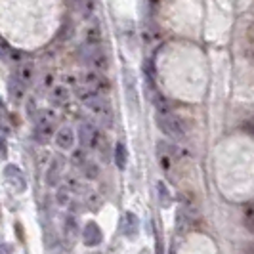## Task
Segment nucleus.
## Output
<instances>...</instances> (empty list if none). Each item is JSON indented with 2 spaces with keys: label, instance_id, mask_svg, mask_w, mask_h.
<instances>
[{
  "label": "nucleus",
  "instance_id": "1",
  "mask_svg": "<svg viewBox=\"0 0 254 254\" xmlns=\"http://www.w3.org/2000/svg\"><path fill=\"white\" fill-rule=\"evenodd\" d=\"M155 119H157V127L161 128L168 138H172V140L186 138V130L182 127V121L178 119V115L172 111L170 103L166 102L163 96L155 98Z\"/></svg>",
  "mask_w": 254,
  "mask_h": 254
},
{
  "label": "nucleus",
  "instance_id": "2",
  "mask_svg": "<svg viewBox=\"0 0 254 254\" xmlns=\"http://www.w3.org/2000/svg\"><path fill=\"white\" fill-rule=\"evenodd\" d=\"M56 121L58 117L50 109H40L35 115V136L40 143H48L50 138L56 134Z\"/></svg>",
  "mask_w": 254,
  "mask_h": 254
},
{
  "label": "nucleus",
  "instance_id": "3",
  "mask_svg": "<svg viewBox=\"0 0 254 254\" xmlns=\"http://www.w3.org/2000/svg\"><path fill=\"white\" fill-rule=\"evenodd\" d=\"M84 107L102 125H105V127H111L113 125V119H115L113 109H111V103L105 100V96H94V98H90L88 102H84Z\"/></svg>",
  "mask_w": 254,
  "mask_h": 254
},
{
  "label": "nucleus",
  "instance_id": "4",
  "mask_svg": "<svg viewBox=\"0 0 254 254\" xmlns=\"http://www.w3.org/2000/svg\"><path fill=\"white\" fill-rule=\"evenodd\" d=\"M78 140H80L84 149H100L103 145L102 132L98 130V127L94 123H90V121L80 123V127H78Z\"/></svg>",
  "mask_w": 254,
  "mask_h": 254
},
{
  "label": "nucleus",
  "instance_id": "5",
  "mask_svg": "<svg viewBox=\"0 0 254 254\" xmlns=\"http://www.w3.org/2000/svg\"><path fill=\"white\" fill-rule=\"evenodd\" d=\"M80 84L92 90L98 96H105L109 92V80L100 71H86L84 75L80 76Z\"/></svg>",
  "mask_w": 254,
  "mask_h": 254
},
{
  "label": "nucleus",
  "instance_id": "6",
  "mask_svg": "<svg viewBox=\"0 0 254 254\" xmlns=\"http://www.w3.org/2000/svg\"><path fill=\"white\" fill-rule=\"evenodd\" d=\"M4 180L8 182V186L17 193H23L27 190V180L25 174L21 172V168L15 165L4 166Z\"/></svg>",
  "mask_w": 254,
  "mask_h": 254
},
{
  "label": "nucleus",
  "instance_id": "7",
  "mask_svg": "<svg viewBox=\"0 0 254 254\" xmlns=\"http://www.w3.org/2000/svg\"><path fill=\"white\" fill-rule=\"evenodd\" d=\"M90 52L86 54V60H88L90 67H92V71H107L109 69V58H107V54L100 48V46H88Z\"/></svg>",
  "mask_w": 254,
  "mask_h": 254
},
{
  "label": "nucleus",
  "instance_id": "8",
  "mask_svg": "<svg viewBox=\"0 0 254 254\" xmlns=\"http://www.w3.org/2000/svg\"><path fill=\"white\" fill-rule=\"evenodd\" d=\"M54 140H56V145L62 149V151H71L75 147V130L71 127H62L56 134H54Z\"/></svg>",
  "mask_w": 254,
  "mask_h": 254
},
{
  "label": "nucleus",
  "instance_id": "9",
  "mask_svg": "<svg viewBox=\"0 0 254 254\" xmlns=\"http://www.w3.org/2000/svg\"><path fill=\"white\" fill-rule=\"evenodd\" d=\"M64 168H65V161L62 157H54L52 163L46 168V184L50 188H56L60 182H62V176H64Z\"/></svg>",
  "mask_w": 254,
  "mask_h": 254
},
{
  "label": "nucleus",
  "instance_id": "10",
  "mask_svg": "<svg viewBox=\"0 0 254 254\" xmlns=\"http://www.w3.org/2000/svg\"><path fill=\"white\" fill-rule=\"evenodd\" d=\"M33 78H35V65L31 64V62H25V64L17 65V69H15V73H13V80H15L17 84H21L23 88H29L31 82H33Z\"/></svg>",
  "mask_w": 254,
  "mask_h": 254
},
{
  "label": "nucleus",
  "instance_id": "11",
  "mask_svg": "<svg viewBox=\"0 0 254 254\" xmlns=\"http://www.w3.org/2000/svg\"><path fill=\"white\" fill-rule=\"evenodd\" d=\"M82 241L86 247H98L103 241V233L96 222H88L82 229Z\"/></svg>",
  "mask_w": 254,
  "mask_h": 254
},
{
  "label": "nucleus",
  "instance_id": "12",
  "mask_svg": "<svg viewBox=\"0 0 254 254\" xmlns=\"http://www.w3.org/2000/svg\"><path fill=\"white\" fill-rule=\"evenodd\" d=\"M48 100L54 105H65L71 100V90L65 84H52L48 88Z\"/></svg>",
  "mask_w": 254,
  "mask_h": 254
},
{
  "label": "nucleus",
  "instance_id": "13",
  "mask_svg": "<svg viewBox=\"0 0 254 254\" xmlns=\"http://www.w3.org/2000/svg\"><path fill=\"white\" fill-rule=\"evenodd\" d=\"M121 229L127 237H136L138 235V229H140V222L134 212H127L123 220H121Z\"/></svg>",
  "mask_w": 254,
  "mask_h": 254
},
{
  "label": "nucleus",
  "instance_id": "14",
  "mask_svg": "<svg viewBox=\"0 0 254 254\" xmlns=\"http://www.w3.org/2000/svg\"><path fill=\"white\" fill-rule=\"evenodd\" d=\"M78 233V224H76L75 216H65L64 220V237L67 243H73Z\"/></svg>",
  "mask_w": 254,
  "mask_h": 254
},
{
  "label": "nucleus",
  "instance_id": "15",
  "mask_svg": "<svg viewBox=\"0 0 254 254\" xmlns=\"http://www.w3.org/2000/svg\"><path fill=\"white\" fill-rule=\"evenodd\" d=\"M69 2L82 13V17H90L96 10V2L94 0H69Z\"/></svg>",
  "mask_w": 254,
  "mask_h": 254
},
{
  "label": "nucleus",
  "instance_id": "16",
  "mask_svg": "<svg viewBox=\"0 0 254 254\" xmlns=\"http://www.w3.org/2000/svg\"><path fill=\"white\" fill-rule=\"evenodd\" d=\"M127 161H128V151L127 147H125V143H117L115 145V163H117V166L123 170L125 166H127Z\"/></svg>",
  "mask_w": 254,
  "mask_h": 254
},
{
  "label": "nucleus",
  "instance_id": "17",
  "mask_svg": "<svg viewBox=\"0 0 254 254\" xmlns=\"http://www.w3.org/2000/svg\"><path fill=\"white\" fill-rule=\"evenodd\" d=\"M102 44V31L100 27H90L86 31V46H100Z\"/></svg>",
  "mask_w": 254,
  "mask_h": 254
},
{
  "label": "nucleus",
  "instance_id": "18",
  "mask_svg": "<svg viewBox=\"0 0 254 254\" xmlns=\"http://www.w3.org/2000/svg\"><path fill=\"white\" fill-rule=\"evenodd\" d=\"M25 90L27 88H23L21 84H17L13 78L10 80V98H12L15 103H19L21 100H23V96H25Z\"/></svg>",
  "mask_w": 254,
  "mask_h": 254
},
{
  "label": "nucleus",
  "instance_id": "19",
  "mask_svg": "<svg viewBox=\"0 0 254 254\" xmlns=\"http://www.w3.org/2000/svg\"><path fill=\"white\" fill-rule=\"evenodd\" d=\"M0 56H2L6 62H17L15 58H17L19 54L13 50V48H10V46H8V44H6V42L0 38Z\"/></svg>",
  "mask_w": 254,
  "mask_h": 254
},
{
  "label": "nucleus",
  "instance_id": "20",
  "mask_svg": "<svg viewBox=\"0 0 254 254\" xmlns=\"http://www.w3.org/2000/svg\"><path fill=\"white\" fill-rule=\"evenodd\" d=\"M80 168L84 170V174H86L88 178H96V176L100 174V168L96 166V163H92V161H88V159H86V161L80 165Z\"/></svg>",
  "mask_w": 254,
  "mask_h": 254
},
{
  "label": "nucleus",
  "instance_id": "21",
  "mask_svg": "<svg viewBox=\"0 0 254 254\" xmlns=\"http://www.w3.org/2000/svg\"><path fill=\"white\" fill-rule=\"evenodd\" d=\"M245 226L251 233H254V204L247 206V210H245Z\"/></svg>",
  "mask_w": 254,
  "mask_h": 254
},
{
  "label": "nucleus",
  "instance_id": "22",
  "mask_svg": "<svg viewBox=\"0 0 254 254\" xmlns=\"http://www.w3.org/2000/svg\"><path fill=\"white\" fill-rule=\"evenodd\" d=\"M58 204L60 206H67V204L71 203V191L67 190V188H62V190L58 191Z\"/></svg>",
  "mask_w": 254,
  "mask_h": 254
},
{
  "label": "nucleus",
  "instance_id": "23",
  "mask_svg": "<svg viewBox=\"0 0 254 254\" xmlns=\"http://www.w3.org/2000/svg\"><path fill=\"white\" fill-rule=\"evenodd\" d=\"M157 191L161 193V204H163V206H168V204H170V199H168V191H166L163 182H159V184H157Z\"/></svg>",
  "mask_w": 254,
  "mask_h": 254
},
{
  "label": "nucleus",
  "instance_id": "24",
  "mask_svg": "<svg viewBox=\"0 0 254 254\" xmlns=\"http://www.w3.org/2000/svg\"><path fill=\"white\" fill-rule=\"evenodd\" d=\"M100 195H96V193H88V197H86V203H88L90 208H98L100 206V199H98Z\"/></svg>",
  "mask_w": 254,
  "mask_h": 254
},
{
  "label": "nucleus",
  "instance_id": "25",
  "mask_svg": "<svg viewBox=\"0 0 254 254\" xmlns=\"http://www.w3.org/2000/svg\"><path fill=\"white\" fill-rule=\"evenodd\" d=\"M6 155H8V141L0 134V159H4Z\"/></svg>",
  "mask_w": 254,
  "mask_h": 254
},
{
  "label": "nucleus",
  "instance_id": "26",
  "mask_svg": "<svg viewBox=\"0 0 254 254\" xmlns=\"http://www.w3.org/2000/svg\"><path fill=\"white\" fill-rule=\"evenodd\" d=\"M247 38H249V42L254 46V23H251L249 29H247Z\"/></svg>",
  "mask_w": 254,
  "mask_h": 254
},
{
  "label": "nucleus",
  "instance_id": "27",
  "mask_svg": "<svg viewBox=\"0 0 254 254\" xmlns=\"http://www.w3.org/2000/svg\"><path fill=\"white\" fill-rule=\"evenodd\" d=\"M0 254H10V249L6 245H0Z\"/></svg>",
  "mask_w": 254,
  "mask_h": 254
}]
</instances>
